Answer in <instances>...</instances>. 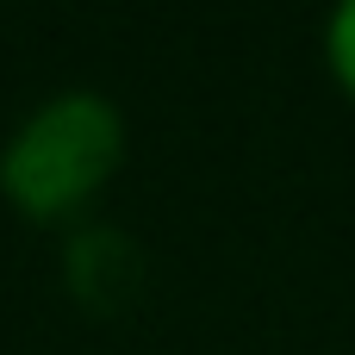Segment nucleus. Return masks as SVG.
Returning a JSON list of instances; mask_svg holds the SVG:
<instances>
[{
  "mask_svg": "<svg viewBox=\"0 0 355 355\" xmlns=\"http://www.w3.org/2000/svg\"><path fill=\"white\" fill-rule=\"evenodd\" d=\"M131 125L100 87L44 94L0 144V200L31 225L81 218L125 168Z\"/></svg>",
  "mask_w": 355,
  "mask_h": 355,
  "instance_id": "1",
  "label": "nucleus"
},
{
  "mask_svg": "<svg viewBox=\"0 0 355 355\" xmlns=\"http://www.w3.org/2000/svg\"><path fill=\"white\" fill-rule=\"evenodd\" d=\"M324 69L355 100V0H337L331 19H324Z\"/></svg>",
  "mask_w": 355,
  "mask_h": 355,
  "instance_id": "2",
  "label": "nucleus"
}]
</instances>
